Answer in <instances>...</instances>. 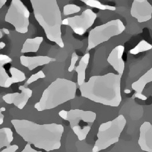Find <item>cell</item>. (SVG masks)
<instances>
[{"label":"cell","instance_id":"12","mask_svg":"<svg viewBox=\"0 0 152 152\" xmlns=\"http://www.w3.org/2000/svg\"><path fill=\"white\" fill-rule=\"evenodd\" d=\"M124 47L118 45L115 47L109 54L107 61L114 69L118 72V75L122 76L125 68V64L123 60Z\"/></svg>","mask_w":152,"mask_h":152},{"label":"cell","instance_id":"18","mask_svg":"<svg viewBox=\"0 0 152 152\" xmlns=\"http://www.w3.org/2000/svg\"><path fill=\"white\" fill-rule=\"evenodd\" d=\"M151 82H152V67L138 80L134 82L131 85V87L136 93H142L146 85Z\"/></svg>","mask_w":152,"mask_h":152},{"label":"cell","instance_id":"27","mask_svg":"<svg viewBox=\"0 0 152 152\" xmlns=\"http://www.w3.org/2000/svg\"><path fill=\"white\" fill-rule=\"evenodd\" d=\"M41 152V151H36V150H35V149H34L33 148H31V145H30V144H28V143H27L26 146H25V147H24V148L23 149V150L21 151V152Z\"/></svg>","mask_w":152,"mask_h":152},{"label":"cell","instance_id":"7","mask_svg":"<svg viewBox=\"0 0 152 152\" xmlns=\"http://www.w3.org/2000/svg\"><path fill=\"white\" fill-rule=\"evenodd\" d=\"M126 28L120 19L110 20L90 30L88 37L87 50L96 48L98 45L109 41L112 37L119 35Z\"/></svg>","mask_w":152,"mask_h":152},{"label":"cell","instance_id":"23","mask_svg":"<svg viewBox=\"0 0 152 152\" xmlns=\"http://www.w3.org/2000/svg\"><path fill=\"white\" fill-rule=\"evenodd\" d=\"M80 7L75 4H67L64 7L63 13L65 16L78 13L80 11Z\"/></svg>","mask_w":152,"mask_h":152},{"label":"cell","instance_id":"34","mask_svg":"<svg viewBox=\"0 0 152 152\" xmlns=\"http://www.w3.org/2000/svg\"><path fill=\"white\" fill-rule=\"evenodd\" d=\"M2 36H3V34H2V32L1 31V29L0 28V39L2 37Z\"/></svg>","mask_w":152,"mask_h":152},{"label":"cell","instance_id":"13","mask_svg":"<svg viewBox=\"0 0 152 152\" xmlns=\"http://www.w3.org/2000/svg\"><path fill=\"white\" fill-rule=\"evenodd\" d=\"M138 145L143 151L152 152V125L149 121H145L140 129Z\"/></svg>","mask_w":152,"mask_h":152},{"label":"cell","instance_id":"28","mask_svg":"<svg viewBox=\"0 0 152 152\" xmlns=\"http://www.w3.org/2000/svg\"><path fill=\"white\" fill-rule=\"evenodd\" d=\"M135 97L136 98L140 99L143 100V101H145V100H146V99H148L147 97H146L145 95L142 94V93H135Z\"/></svg>","mask_w":152,"mask_h":152},{"label":"cell","instance_id":"16","mask_svg":"<svg viewBox=\"0 0 152 152\" xmlns=\"http://www.w3.org/2000/svg\"><path fill=\"white\" fill-rule=\"evenodd\" d=\"M90 55L87 53L80 59L79 65L76 67L75 71L77 74V84L80 86L85 82L86 69L89 63Z\"/></svg>","mask_w":152,"mask_h":152},{"label":"cell","instance_id":"24","mask_svg":"<svg viewBox=\"0 0 152 152\" xmlns=\"http://www.w3.org/2000/svg\"><path fill=\"white\" fill-rule=\"evenodd\" d=\"M45 77H46V75H45V74H44V72L42 71H38L37 73H36L35 74H33L28 78V79L26 82V85H30L33 82L38 80V79H43V78H45Z\"/></svg>","mask_w":152,"mask_h":152},{"label":"cell","instance_id":"29","mask_svg":"<svg viewBox=\"0 0 152 152\" xmlns=\"http://www.w3.org/2000/svg\"><path fill=\"white\" fill-rule=\"evenodd\" d=\"M5 108L2 107L1 108H0V119H4V115L2 113V112L5 111Z\"/></svg>","mask_w":152,"mask_h":152},{"label":"cell","instance_id":"9","mask_svg":"<svg viewBox=\"0 0 152 152\" xmlns=\"http://www.w3.org/2000/svg\"><path fill=\"white\" fill-rule=\"evenodd\" d=\"M97 18V14L90 9L83 11L80 15L67 18L62 22V24L69 26L74 33L83 35L91 27Z\"/></svg>","mask_w":152,"mask_h":152},{"label":"cell","instance_id":"10","mask_svg":"<svg viewBox=\"0 0 152 152\" xmlns=\"http://www.w3.org/2000/svg\"><path fill=\"white\" fill-rule=\"evenodd\" d=\"M132 17L139 23L148 22L152 19V5L147 0H134L130 11Z\"/></svg>","mask_w":152,"mask_h":152},{"label":"cell","instance_id":"26","mask_svg":"<svg viewBox=\"0 0 152 152\" xmlns=\"http://www.w3.org/2000/svg\"><path fill=\"white\" fill-rule=\"evenodd\" d=\"M19 149V146L17 145H10L6 149L2 150L1 152H15Z\"/></svg>","mask_w":152,"mask_h":152},{"label":"cell","instance_id":"3","mask_svg":"<svg viewBox=\"0 0 152 152\" xmlns=\"http://www.w3.org/2000/svg\"><path fill=\"white\" fill-rule=\"evenodd\" d=\"M34 17L43 28L47 38L60 48L64 44L61 37L62 18L56 0H31Z\"/></svg>","mask_w":152,"mask_h":152},{"label":"cell","instance_id":"17","mask_svg":"<svg viewBox=\"0 0 152 152\" xmlns=\"http://www.w3.org/2000/svg\"><path fill=\"white\" fill-rule=\"evenodd\" d=\"M44 38L42 37H37L34 38H27L23 44L21 53H26L33 52H37L39 47L43 42Z\"/></svg>","mask_w":152,"mask_h":152},{"label":"cell","instance_id":"32","mask_svg":"<svg viewBox=\"0 0 152 152\" xmlns=\"http://www.w3.org/2000/svg\"><path fill=\"white\" fill-rule=\"evenodd\" d=\"M5 46V44L4 42H0V50L4 48Z\"/></svg>","mask_w":152,"mask_h":152},{"label":"cell","instance_id":"15","mask_svg":"<svg viewBox=\"0 0 152 152\" xmlns=\"http://www.w3.org/2000/svg\"><path fill=\"white\" fill-rule=\"evenodd\" d=\"M12 61V59L8 56L0 54V87L8 88L13 84L11 76L8 75L3 66Z\"/></svg>","mask_w":152,"mask_h":152},{"label":"cell","instance_id":"25","mask_svg":"<svg viewBox=\"0 0 152 152\" xmlns=\"http://www.w3.org/2000/svg\"><path fill=\"white\" fill-rule=\"evenodd\" d=\"M78 59H79L78 55L76 54V52H73L72 54V57H71V64L68 68V71L69 72L73 71V70L75 69V64H76L77 61L78 60Z\"/></svg>","mask_w":152,"mask_h":152},{"label":"cell","instance_id":"22","mask_svg":"<svg viewBox=\"0 0 152 152\" xmlns=\"http://www.w3.org/2000/svg\"><path fill=\"white\" fill-rule=\"evenodd\" d=\"M12 83L22 82L26 80V75L23 72L15 67H11L10 69Z\"/></svg>","mask_w":152,"mask_h":152},{"label":"cell","instance_id":"2","mask_svg":"<svg viewBox=\"0 0 152 152\" xmlns=\"http://www.w3.org/2000/svg\"><path fill=\"white\" fill-rule=\"evenodd\" d=\"M121 78L113 73L91 76L80 86L81 96L97 103L117 107L121 101Z\"/></svg>","mask_w":152,"mask_h":152},{"label":"cell","instance_id":"1","mask_svg":"<svg viewBox=\"0 0 152 152\" xmlns=\"http://www.w3.org/2000/svg\"><path fill=\"white\" fill-rule=\"evenodd\" d=\"M11 123L24 141L46 152L59 149L64 129L61 124H38L25 119H13Z\"/></svg>","mask_w":152,"mask_h":152},{"label":"cell","instance_id":"21","mask_svg":"<svg viewBox=\"0 0 152 152\" xmlns=\"http://www.w3.org/2000/svg\"><path fill=\"white\" fill-rule=\"evenodd\" d=\"M152 48V45H151L145 40H142L141 41H140L135 47L130 50L129 52L130 54L135 55V54H138L140 53L151 50Z\"/></svg>","mask_w":152,"mask_h":152},{"label":"cell","instance_id":"20","mask_svg":"<svg viewBox=\"0 0 152 152\" xmlns=\"http://www.w3.org/2000/svg\"><path fill=\"white\" fill-rule=\"evenodd\" d=\"M82 1L85 3L89 7L97 8L101 10H110V11H115L116 9V7H115L102 4L99 1L97 0H82Z\"/></svg>","mask_w":152,"mask_h":152},{"label":"cell","instance_id":"11","mask_svg":"<svg viewBox=\"0 0 152 152\" xmlns=\"http://www.w3.org/2000/svg\"><path fill=\"white\" fill-rule=\"evenodd\" d=\"M19 90L21 93L7 94L3 96V100L8 104H13L18 108L23 109L33 95V90L24 86H19Z\"/></svg>","mask_w":152,"mask_h":152},{"label":"cell","instance_id":"14","mask_svg":"<svg viewBox=\"0 0 152 152\" xmlns=\"http://www.w3.org/2000/svg\"><path fill=\"white\" fill-rule=\"evenodd\" d=\"M20 64L27 68L30 71H33L38 66L48 64L56 61V59L46 56H39L35 57H28L22 56L20 57Z\"/></svg>","mask_w":152,"mask_h":152},{"label":"cell","instance_id":"30","mask_svg":"<svg viewBox=\"0 0 152 152\" xmlns=\"http://www.w3.org/2000/svg\"><path fill=\"white\" fill-rule=\"evenodd\" d=\"M1 31H2V32L4 33L5 34H7V35H9L10 34V31L7 28H3L2 29H1Z\"/></svg>","mask_w":152,"mask_h":152},{"label":"cell","instance_id":"8","mask_svg":"<svg viewBox=\"0 0 152 152\" xmlns=\"http://www.w3.org/2000/svg\"><path fill=\"white\" fill-rule=\"evenodd\" d=\"M30 12L20 0H12L5 17V21L13 25L16 32L26 34L28 31Z\"/></svg>","mask_w":152,"mask_h":152},{"label":"cell","instance_id":"31","mask_svg":"<svg viewBox=\"0 0 152 152\" xmlns=\"http://www.w3.org/2000/svg\"><path fill=\"white\" fill-rule=\"evenodd\" d=\"M7 1V0H0V9L5 4Z\"/></svg>","mask_w":152,"mask_h":152},{"label":"cell","instance_id":"6","mask_svg":"<svg viewBox=\"0 0 152 152\" xmlns=\"http://www.w3.org/2000/svg\"><path fill=\"white\" fill-rule=\"evenodd\" d=\"M58 115L69 121L72 130L80 141L86 138L97 117L96 113L93 111L78 109L69 111L62 110L58 112Z\"/></svg>","mask_w":152,"mask_h":152},{"label":"cell","instance_id":"5","mask_svg":"<svg viewBox=\"0 0 152 152\" xmlns=\"http://www.w3.org/2000/svg\"><path fill=\"white\" fill-rule=\"evenodd\" d=\"M126 122L124 116L120 115L111 121L102 123L99 127L97 140L92 149V152H100L118 142Z\"/></svg>","mask_w":152,"mask_h":152},{"label":"cell","instance_id":"33","mask_svg":"<svg viewBox=\"0 0 152 152\" xmlns=\"http://www.w3.org/2000/svg\"><path fill=\"white\" fill-rule=\"evenodd\" d=\"M124 92L126 94H129V93H131V91L130 90H129V89H125L124 91Z\"/></svg>","mask_w":152,"mask_h":152},{"label":"cell","instance_id":"35","mask_svg":"<svg viewBox=\"0 0 152 152\" xmlns=\"http://www.w3.org/2000/svg\"></svg>","mask_w":152,"mask_h":152},{"label":"cell","instance_id":"19","mask_svg":"<svg viewBox=\"0 0 152 152\" xmlns=\"http://www.w3.org/2000/svg\"><path fill=\"white\" fill-rule=\"evenodd\" d=\"M13 140V132L10 128L0 129V150L4 147L10 146Z\"/></svg>","mask_w":152,"mask_h":152},{"label":"cell","instance_id":"4","mask_svg":"<svg viewBox=\"0 0 152 152\" xmlns=\"http://www.w3.org/2000/svg\"><path fill=\"white\" fill-rule=\"evenodd\" d=\"M76 92L75 82L64 78H57L44 90L39 101L35 104L34 108L39 112L55 108L74 99Z\"/></svg>","mask_w":152,"mask_h":152}]
</instances>
